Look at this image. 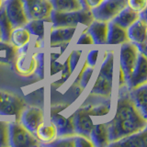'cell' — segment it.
I'll list each match as a JSON object with an SVG mask.
<instances>
[{"mask_svg": "<svg viewBox=\"0 0 147 147\" xmlns=\"http://www.w3.org/2000/svg\"><path fill=\"white\" fill-rule=\"evenodd\" d=\"M108 23L106 21L94 20L87 26L86 30L92 36L96 45H106L108 37Z\"/></svg>", "mask_w": 147, "mask_h": 147, "instance_id": "19", "label": "cell"}, {"mask_svg": "<svg viewBox=\"0 0 147 147\" xmlns=\"http://www.w3.org/2000/svg\"><path fill=\"white\" fill-rule=\"evenodd\" d=\"M9 146V121H0V147Z\"/></svg>", "mask_w": 147, "mask_h": 147, "instance_id": "31", "label": "cell"}, {"mask_svg": "<svg viewBox=\"0 0 147 147\" xmlns=\"http://www.w3.org/2000/svg\"><path fill=\"white\" fill-rule=\"evenodd\" d=\"M41 144L33 132L27 129L20 121H9V146L35 147Z\"/></svg>", "mask_w": 147, "mask_h": 147, "instance_id": "4", "label": "cell"}, {"mask_svg": "<svg viewBox=\"0 0 147 147\" xmlns=\"http://www.w3.org/2000/svg\"><path fill=\"white\" fill-rule=\"evenodd\" d=\"M129 41L127 35V29L121 27L116 24L112 20L108 23V37H107V44L109 46H116L121 45L122 43Z\"/></svg>", "mask_w": 147, "mask_h": 147, "instance_id": "20", "label": "cell"}, {"mask_svg": "<svg viewBox=\"0 0 147 147\" xmlns=\"http://www.w3.org/2000/svg\"><path fill=\"white\" fill-rule=\"evenodd\" d=\"M4 8L14 28L25 26L30 21L22 0H5Z\"/></svg>", "mask_w": 147, "mask_h": 147, "instance_id": "11", "label": "cell"}, {"mask_svg": "<svg viewBox=\"0 0 147 147\" xmlns=\"http://www.w3.org/2000/svg\"><path fill=\"white\" fill-rule=\"evenodd\" d=\"M141 51L137 46L131 42L126 41L121 45L119 49V67L122 69L126 77V84L129 77L134 70L137 64Z\"/></svg>", "mask_w": 147, "mask_h": 147, "instance_id": "6", "label": "cell"}, {"mask_svg": "<svg viewBox=\"0 0 147 147\" xmlns=\"http://www.w3.org/2000/svg\"><path fill=\"white\" fill-rule=\"evenodd\" d=\"M24 109L25 101L22 98L0 88V116H15L18 121Z\"/></svg>", "mask_w": 147, "mask_h": 147, "instance_id": "5", "label": "cell"}, {"mask_svg": "<svg viewBox=\"0 0 147 147\" xmlns=\"http://www.w3.org/2000/svg\"><path fill=\"white\" fill-rule=\"evenodd\" d=\"M126 6L129 7L133 11L137 13H142L146 10L147 0H126Z\"/></svg>", "mask_w": 147, "mask_h": 147, "instance_id": "32", "label": "cell"}, {"mask_svg": "<svg viewBox=\"0 0 147 147\" xmlns=\"http://www.w3.org/2000/svg\"><path fill=\"white\" fill-rule=\"evenodd\" d=\"M13 25L9 20V18L6 13V10L3 7L0 10V30L2 32L3 36V41L5 42H8L9 35H10L11 31L13 30Z\"/></svg>", "mask_w": 147, "mask_h": 147, "instance_id": "29", "label": "cell"}, {"mask_svg": "<svg viewBox=\"0 0 147 147\" xmlns=\"http://www.w3.org/2000/svg\"><path fill=\"white\" fill-rule=\"evenodd\" d=\"M144 84H147V56L141 52L134 70L127 80V87L131 90Z\"/></svg>", "mask_w": 147, "mask_h": 147, "instance_id": "15", "label": "cell"}, {"mask_svg": "<svg viewBox=\"0 0 147 147\" xmlns=\"http://www.w3.org/2000/svg\"><path fill=\"white\" fill-rule=\"evenodd\" d=\"M18 121L27 129H29L30 131L34 133L40 124L45 121L44 110L40 107L31 106V107L23 109Z\"/></svg>", "mask_w": 147, "mask_h": 147, "instance_id": "14", "label": "cell"}, {"mask_svg": "<svg viewBox=\"0 0 147 147\" xmlns=\"http://www.w3.org/2000/svg\"><path fill=\"white\" fill-rule=\"evenodd\" d=\"M130 96L141 113L147 118V84L129 90Z\"/></svg>", "mask_w": 147, "mask_h": 147, "instance_id": "24", "label": "cell"}, {"mask_svg": "<svg viewBox=\"0 0 147 147\" xmlns=\"http://www.w3.org/2000/svg\"><path fill=\"white\" fill-rule=\"evenodd\" d=\"M109 146L122 147H146L147 146V128L139 132L121 138V140L110 142Z\"/></svg>", "mask_w": 147, "mask_h": 147, "instance_id": "18", "label": "cell"}, {"mask_svg": "<svg viewBox=\"0 0 147 147\" xmlns=\"http://www.w3.org/2000/svg\"><path fill=\"white\" fill-rule=\"evenodd\" d=\"M82 53H83V51L81 49H76V50H73L70 53V54L68 55L69 63H70V66H71V69H72L73 72L76 70V68L77 66V63H78V62H79Z\"/></svg>", "mask_w": 147, "mask_h": 147, "instance_id": "35", "label": "cell"}, {"mask_svg": "<svg viewBox=\"0 0 147 147\" xmlns=\"http://www.w3.org/2000/svg\"><path fill=\"white\" fill-rule=\"evenodd\" d=\"M80 2L82 3L83 7H84V8H87V7H86V0H80Z\"/></svg>", "mask_w": 147, "mask_h": 147, "instance_id": "43", "label": "cell"}, {"mask_svg": "<svg viewBox=\"0 0 147 147\" xmlns=\"http://www.w3.org/2000/svg\"><path fill=\"white\" fill-rule=\"evenodd\" d=\"M51 121L55 124L57 128L58 137L72 136L76 134L71 116L66 118L58 112H53L51 116Z\"/></svg>", "mask_w": 147, "mask_h": 147, "instance_id": "22", "label": "cell"}, {"mask_svg": "<svg viewBox=\"0 0 147 147\" xmlns=\"http://www.w3.org/2000/svg\"><path fill=\"white\" fill-rule=\"evenodd\" d=\"M128 40L134 43L142 53L147 51V22L146 10L141 13V18L127 29Z\"/></svg>", "mask_w": 147, "mask_h": 147, "instance_id": "7", "label": "cell"}, {"mask_svg": "<svg viewBox=\"0 0 147 147\" xmlns=\"http://www.w3.org/2000/svg\"><path fill=\"white\" fill-rule=\"evenodd\" d=\"M90 140L96 147H106L110 144L107 122H99L94 125L90 133Z\"/></svg>", "mask_w": 147, "mask_h": 147, "instance_id": "23", "label": "cell"}, {"mask_svg": "<svg viewBox=\"0 0 147 147\" xmlns=\"http://www.w3.org/2000/svg\"><path fill=\"white\" fill-rule=\"evenodd\" d=\"M81 108L86 109L91 117L108 116L111 108V98L89 95L86 101H85L84 104L81 106Z\"/></svg>", "mask_w": 147, "mask_h": 147, "instance_id": "12", "label": "cell"}, {"mask_svg": "<svg viewBox=\"0 0 147 147\" xmlns=\"http://www.w3.org/2000/svg\"><path fill=\"white\" fill-rule=\"evenodd\" d=\"M72 69L70 66V63H69V58L67 57L66 60L64 61V63H63V68L61 70V79H60V82L58 83L59 86H61L62 84H63L69 77L72 75Z\"/></svg>", "mask_w": 147, "mask_h": 147, "instance_id": "34", "label": "cell"}, {"mask_svg": "<svg viewBox=\"0 0 147 147\" xmlns=\"http://www.w3.org/2000/svg\"><path fill=\"white\" fill-rule=\"evenodd\" d=\"M45 55L43 53H37V67L36 74L40 77V79L44 78V65H45Z\"/></svg>", "mask_w": 147, "mask_h": 147, "instance_id": "33", "label": "cell"}, {"mask_svg": "<svg viewBox=\"0 0 147 147\" xmlns=\"http://www.w3.org/2000/svg\"><path fill=\"white\" fill-rule=\"evenodd\" d=\"M119 88H121V87H123V86H127V84H126V77H125V75H124V73L122 71V69L119 67Z\"/></svg>", "mask_w": 147, "mask_h": 147, "instance_id": "41", "label": "cell"}, {"mask_svg": "<svg viewBox=\"0 0 147 147\" xmlns=\"http://www.w3.org/2000/svg\"><path fill=\"white\" fill-rule=\"evenodd\" d=\"M140 18L141 13L133 11L132 9L126 6L118 13V15L113 18L112 21L121 27L124 28V29H128L131 24H133L135 21L139 20Z\"/></svg>", "mask_w": 147, "mask_h": 147, "instance_id": "25", "label": "cell"}, {"mask_svg": "<svg viewBox=\"0 0 147 147\" xmlns=\"http://www.w3.org/2000/svg\"><path fill=\"white\" fill-rule=\"evenodd\" d=\"M126 7V0H104L98 7L91 9L94 20L109 22Z\"/></svg>", "mask_w": 147, "mask_h": 147, "instance_id": "8", "label": "cell"}, {"mask_svg": "<svg viewBox=\"0 0 147 147\" xmlns=\"http://www.w3.org/2000/svg\"><path fill=\"white\" fill-rule=\"evenodd\" d=\"M34 134L41 145H47L58 137V131L55 124L50 119V121H44L40 124L36 129Z\"/></svg>", "mask_w": 147, "mask_h": 147, "instance_id": "17", "label": "cell"}, {"mask_svg": "<svg viewBox=\"0 0 147 147\" xmlns=\"http://www.w3.org/2000/svg\"><path fill=\"white\" fill-rule=\"evenodd\" d=\"M29 20H49L53 10L51 0H22Z\"/></svg>", "mask_w": 147, "mask_h": 147, "instance_id": "10", "label": "cell"}, {"mask_svg": "<svg viewBox=\"0 0 147 147\" xmlns=\"http://www.w3.org/2000/svg\"><path fill=\"white\" fill-rule=\"evenodd\" d=\"M4 3H5V0H0V10L4 7Z\"/></svg>", "mask_w": 147, "mask_h": 147, "instance_id": "42", "label": "cell"}, {"mask_svg": "<svg viewBox=\"0 0 147 147\" xmlns=\"http://www.w3.org/2000/svg\"><path fill=\"white\" fill-rule=\"evenodd\" d=\"M93 20V15L88 8L68 12L53 10L50 16L51 26L53 27H77L78 24L87 27Z\"/></svg>", "mask_w": 147, "mask_h": 147, "instance_id": "3", "label": "cell"}, {"mask_svg": "<svg viewBox=\"0 0 147 147\" xmlns=\"http://www.w3.org/2000/svg\"><path fill=\"white\" fill-rule=\"evenodd\" d=\"M75 144L76 147H95L89 137L80 134H75Z\"/></svg>", "mask_w": 147, "mask_h": 147, "instance_id": "37", "label": "cell"}, {"mask_svg": "<svg viewBox=\"0 0 147 147\" xmlns=\"http://www.w3.org/2000/svg\"><path fill=\"white\" fill-rule=\"evenodd\" d=\"M77 45L81 46H88V45H94V40L92 39V36L90 33L87 31L86 29L83 30V32L78 37V40L76 41Z\"/></svg>", "mask_w": 147, "mask_h": 147, "instance_id": "36", "label": "cell"}, {"mask_svg": "<svg viewBox=\"0 0 147 147\" xmlns=\"http://www.w3.org/2000/svg\"><path fill=\"white\" fill-rule=\"evenodd\" d=\"M103 1L104 0H86V7L91 10V9L98 7Z\"/></svg>", "mask_w": 147, "mask_h": 147, "instance_id": "40", "label": "cell"}, {"mask_svg": "<svg viewBox=\"0 0 147 147\" xmlns=\"http://www.w3.org/2000/svg\"><path fill=\"white\" fill-rule=\"evenodd\" d=\"M47 146H56V147H76L75 144V135L72 136H62L57 137L53 142L47 144Z\"/></svg>", "mask_w": 147, "mask_h": 147, "instance_id": "30", "label": "cell"}, {"mask_svg": "<svg viewBox=\"0 0 147 147\" xmlns=\"http://www.w3.org/2000/svg\"><path fill=\"white\" fill-rule=\"evenodd\" d=\"M110 142L147 128V118L141 113L130 96L127 86L118 89L113 118L107 122Z\"/></svg>", "mask_w": 147, "mask_h": 147, "instance_id": "1", "label": "cell"}, {"mask_svg": "<svg viewBox=\"0 0 147 147\" xmlns=\"http://www.w3.org/2000/svg\"><path fill=\"white\" fill-rule=\"evenodd\" d=\"M98 54H99L98 49H93L89 51V53L86 55V63L91 67H96V63H98Z\"/></svg>", "mask_w": 147, "mask_h": 147, "instance_id": "38", "label": "cell"}, {"mask_svg": "<svg viewBox=\"0 0 147 147\" xmlns=\"http://www.w3.org/2000/svg\"><path fill=\"white\" fill-rule=\"evenodd\" d=\"M0 41H3V36H2L1 30H0Z\"/></svg>", "mask_w": 147, "mask_h": 147, "instance_id": "44", "label": "cell"}, {"mask_svg": "<svg viewBox=\"0 0 147 147\" xmlns=\"http://www.w3.org/2000/svg\"><path fill=\"white\" fill-rule=\"evenodd\" d=\"M47 23H51L50 18L49 20H43V18H40V20H30V21L25 26L30 32L31 36H35L36 40L42 42V40L45 38V30Z\"/></svg>", "mask_w": 147, "mask_h": 147, "instance_id": "26", "label": "cell"}, {"mask_svg": "<svg viewBox=\"0 0 147 147\" xmlns=\"http://www.w3.org/2000/svg\"><path fill=\"white\" fill-rule=\"evenodd\" d=\"M53 10L60 12L76 11L84 8L80 0H51Z\"/></svg>", "mask_w": 147, "mask_h": 147, "instance_id": "27", "label": "cell"}, {"mask_svg": "<svg viewBox=\"0 0 147 147\" xmlns=\"http://www.w3.org/2000/svg\"><path fill=\"white\" fill-rule=\"evenodd\" d=\"M29 44L26 47L18 50V54L16 59V71L22 76L34 75L37 67V53L29 52Z\"/></svg>", "mask_w": 147, "mask_h": 147, "instance_id": "9", "label": "cell"}, {"mask_svg": "<svg viewBox=\"0 0 147 147\" xmlns=\"http://www.w3.org/2000/svg\"><path fill=\"white\" fill-rule=\"evenodd\" d=\"M114 51L108 50L105 53L104 59L100 64L98 76L90 90L89 95L111 98L113 92L114 76Z\"/></svg>", "mask_w": 147, "mask_h": 147, "instance_id": "2", "label": "cell"}, {"mask_svg": "<svg viewBox=\"0 0 147 147\" xmlns=\"http://www.w3.org/2000/svg\"><path fill=\"white\" fill-rule=\"evenodd\" d=\"M31 37L32 36L30 32L26 28V26L16 27L13 28L11 33L9 35L8 42L15 49L20 50L30 44Z\"/></svg>", "mask_w": 147, "mask_h": 147, "instance_id": "21", "label": "cell"}, {"mask_svg": "<svg viewBox=\"0 0 147 147\" xmlns=\"http://www.w3.org/2000/svg\"><path fill=\"white\" fill-rule=\"evenodd\" d=\"M94 69H95V67L89 66L88 64L85 62L84 66H83V68L81 69L79 75H78V76L76 77V82L74 85L78 86V87H80L82 90L85 89L91 79V76H92V74L94 72Z\"/></svg>", "mask_w": 147, "mask_h": 147, "instance_id": "28", "label": "cell"}, {"mask_svg": "<svg viewBox=\"0 0 147 147\" xmlns=\"http://www.w3.org/2000/svg\"><path fill=\"white\" fill-rule=\"evenodd\" d=\"M71 117L76 134L89 137L95 123L88 112L80 107L73 113V115H71Z\"/></svg>", "mask_w": 147, "mask_h": 147, "instance_id": "13", "label": "cell"}, {"mask_svg": "<svg viewBox=\"0 0 147 147\" xmlns=\"http://www.w3.org/2000/svg\"><path fill=\"white\" fill-rule=\"evenodd\" d=\"M77 27H53L51 26L49 43L51 45L70 43L76 32Z\"/></svg>", "mask_w": 147, "mask_h": 147, "instance_id": "16", "label": "cell"}, {"mask_svg": "<svg viewBox=\"0 0 147 147\" xmlns=\"http://www.w3.org/2000/svg\"><path fill=\"white\" fill-rule=\"evenodd\" d=\"M63 68V63H60L59 62L56 61H51L50 64V75L51 76H54L58 74L59 72H61Z\"/></svg>", "mask_w": 147, "mask_h": 147, "instance_id": "39", "label": "cell"}]
</instances>
